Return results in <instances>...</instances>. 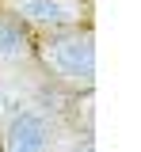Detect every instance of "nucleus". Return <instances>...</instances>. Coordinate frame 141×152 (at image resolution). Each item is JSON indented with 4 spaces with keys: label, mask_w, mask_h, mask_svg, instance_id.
I'll return each instance as SVG.
<instances>
[{
    "label": "nucleus",
    "mask_w": 141,
    "mask_h": 152,
    "mask_svg": "<svg viewBox=\"0 0 141 152\" xmlns=\"http://www.w3.org/2000/svg\"><path fill=\"white\" fill-rule=\"evenodd\" d=\"M73 152H95V141H92V137H84V141H80Z\"/></svg>",
    "instance_id": "5"
},
{
    "label": "nucleus",
    "mask_w": 141,
    "mask_h": 152,
    "mask_svg": "<svg viewBox=\"0 0 141 152\" xmlns=\"http://www.w3.org/2000/svg\"><path fill=\"white\" fill-rule=\"evenodd\" d=\"M35 65H38L50 84H57L73 95H92L95 88V31L73 27V31H54V34L35 38Z\"/></svg>",
    "instance_id": "1"
},
{
    "label": "nucleus",
    "mask_w": 141,
    "mask_h": 152,
    "mask_svg": "<svg viewBox=\"0 0 141 152\" xmlns=\"http://www.w3.org/2000/svg\"><path fill=\"white\" fill-rule=\"evenodd\" d=\"M50 118L38 110H15L4 126L0 152H50Z\"/></svg>",
    "instance_id": "3"
},
{
    "label": "nucleus",
    "mask_w": 141,
    "mask_h": 152,
    "mask_svg": "<svg viewBox=\"0 0 141 152\" xmlns=\"http://www.w3.org/2000/svg\"><path fill=\"white\" fill-rule=\"evenodd\" d=\"M35 65V34L19 27L15 19L0 15V72Z\"/></svg>",
    "instance_id": "4"
},
{
    "label": "nucleus",
    "mask_w": 141,
    "mask_h": 152,
    "mask_svg": "<svg viewBox=\"0 0 141 152\" xmlns=\"http://www.w3.org/2000/svg\"><path fill=\"white\" fill-rule=\"evenodd\" d=\"M0 15L15 19L31 34H54L92 23V0H0Z\"/></svg>",
    "instance_id": "2"
}]
</instances>
